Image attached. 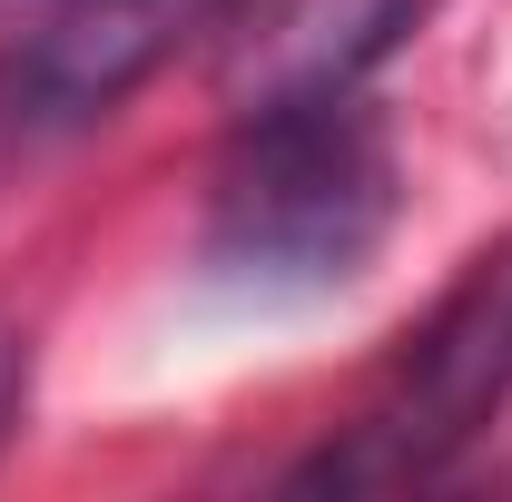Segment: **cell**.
Listing matches in <instances>:
<instances>
[{"mask_svg":"<svg viewBox=\"0 0 512 502\" xmlns=\"http://www.w3.org/2000/svg\"><path fill=\"white\" fill-rule=\"evenodd\" d=\"M20 404H30V345L20 325H0V443L20 434Z\"/></svg>","mask_w":512,"mask_h":502,"instance_id":"cell-5","label":"cell"},{"mask_svg":"<svg viewBox=\"0 0 512 502\" xmlns=\"http://www.w3.org/2000/svg\"><path fill=\"white\" fill-rule=\"evenodd\" d=\"M394 217H404L394 128L355 89L237 109L207 178V266L276 296H325L375 266Z\"/></svg>","mask_w":512,"mask_h":502,"instance_id":"cell-1","label":"cell"},{"mask_svg":"<svg viewBox=\"0 0 512 502\" xmlns=\"http://www.w3.org/2000/svg\"><path fill=\"white\" fill-rule=\"evenodd\" d=\"M424 20L434 0H247V20L217 50V89L227 109L335 99V89H365Z\"/></svg>","mask_w":512,"mask_h":502,"instance_id":"cell-4","label":"cell"},{"mask_svg":"<svg viewBox=\"0 0 512 502\" xmlns=\"http://www.w3.org/2000/svg\"><path fill=\"white\" fill-rule=\"evenodd\" d=\"M197 20H217V0H50L0 69V119L30 138L109 119Z\"/></svg>","mask_w":512,"mask_h":502,"instance_id":"cell-3","label":"cell"},{"mask_svg":"<svg viewBox=\"0 0 512 502\" xmlns=\"http://www.w3.org/2000/svg\"><path fill=\"white\" fill-rule=\"evenodd\" d=\"M512 394V247L483 256L444 306L424 315V335L404 345V365L345 434L306 453L286 483L296 493H404L453 473V453L503 414Z\"/></svg>","mask_w":512,"mask_h":502,"instance_id":"cell-2","label":"cell"}]
</instances>
